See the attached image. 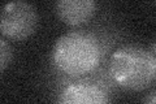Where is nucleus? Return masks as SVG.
<instances>
[{"label":"nucleus","mask_w":156,"mask_h":104,"mask_svg":"<svg viewBox=\"0 0 156 104\" xmlns=\"http://www.w3.org/2000/svg\"><path fill=\"white\" fill-rule=\"evenodd\" d=\"M122 41V30L107 18L62 34L51 52L48 82L52 90L57 94L68 83L108 70L109 57Z\"/></svg>","instance_id":"f257e3e1"},{"label":"nucleus","mask_w":156,"mask_h":104,"mask_svg":"<svg viewBox=\"0 0 156 104\" xmlns=\"http://www.w3.org/2000/svg\"><path fill=\"white\" fill-rule=\"evenodd\" d=\"M108 70L121 91H143L156 83V59L148 48L124 43L109 57Z\"/></svg>","instance_id":"f03ea898"},{"label":"nucleus","mask_w":156,"mask_h":104,"mask_svg":"<svg viewBox=\"0 0 156 104\" xmlns=\"http://www.w3.org/2000/svg\"><path fill=\"white\" fill-rule=\"evenodd\" d=\"M38 26V13L34 5L26 2L8 3L3 8L0 31L9 41H25L31 37Z\"/></svg>","instance_id":"7ed1b4c3"},{"label":"nucleus","mask_w":156,"mask_h":104,"mask_svg":"<svg viewBox=\"0 0 156 104\" xmlns=\"http://www.w3.org/2000/svg\"><path fill=\"white\" fill-rule=\"evenodd\" d=\"M56 104H111V95L94 82L76 81L56 94Z\"/></svg>","instance_id":"20e7f679"},{"label":"nucleus","mask_w":156,"mask_h":104,"mask_svg":"<svg viewBox=\"0 0 156 104\" xmlns=\"http://www.w3.org/2000/svg\"><path fill=\"white\" fill-rule=\"evenodd\" d=\"M98 11L99 4L94 0H58L55 3L58 20L73 29L89 25Z\"/></svg>","instance_id":"39448f33"},{"label":"nucleus","mask_w":156,"mask_h":104,"mask_svg":"<svg viewBox=\"0 0 156 104\" xmlns=\"http://www.w3.org/2000/svg\"><path fill=\"white\" fill-rule=\"evenodd\" d=\"M13 59V47L5 38L0 39V69L4 72L7 66L12 63Z\"/></svg>","instance_id":"423d86ee"},{"label":"nucleus","mask_w":156,"mask_h":104,"mask_svg":"<svg viewBox=\"0 0 156 104\" xmlns=\"http://www.w3.org/2000/svg\"><path fill=\"white\" fill-rule=\"evenodd\" d=\"M142 104H156V88H154L152 91H150L147 95L143 98Z\"/></svg>","instance_id":"0eeeda50"},{"label":"nucleus","mask_w":156,"mask_h":104,"mask_svg":"<svg viewBox=\"0 0 156 104\" xmlns=\"http://www.w3.org/2000/svg\"><path fill=\"white\" fill-rule=\"evenodd\" d=\"M148 49H150L151 52H152V55H154V56H155V59H156V41H155V42H152V43L150 44Z\"/></svg>","instance_id":"6e6552de"}]
</instances>
